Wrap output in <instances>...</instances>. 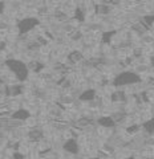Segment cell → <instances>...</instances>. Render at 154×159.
I'll list each match as a JSON object with an SVG mask.
<instances>
[{"label":"cell","instance_id":"7a4b0ae2","mask_svg":"<svg viewBox=\"0 0 154 159\" xmlns=\"http://www.w3.org/2000/svg\"><path fill=\"white\" fill-rule=\"evenodd\" d=\"M39 25V20L36 17H24L21 19L20 21H19L17 24V29H19V32L20 33H28V32H31L33 28H36Z\"/></svg>","mask_w":154,"mask_h":159},{"label":"cell","instance_id":"6da1fadb","mask_svg":"<svg viewBox=\"0 0 154 159\" xmlns=\"http://www.w3.org/2000/svg\"><path fill=\"white\" fill-rule=\"evenodd\" d=\"M6 65L8 66V69L11 70L16 80L19 81H26L28 78V68H27V64L20 61V60H15V58H9L7 60Z\"/></svg>","mask_w":154,"mask_h":159},{"label":"cell","instance_id":"52a82bcc","mask_svg":"<svg viewBox=\"0 0 154 159\" xmlns=\"http://www.w3.org/2000/svg\"><path fill=\"white\" fill-rule=\"evenodd\" d=\"M4 9H6V3H4L3 0H0V13H3Z\"/></svg>","mask_w":154,"mask_h":159},{"label":"cell","instance_id":"277c9868","mask_svg":"<svg viewBox=\"0 0 154 159\" xmlns=\"http://www.w3.org/2000/svg\"><path fill=\"white\" fill-rule=\"evenodd\" d=\"M31 111L28 110V109H23V107H19L16 110H13V113H11V117L13 121L16 122H27L29 118H31Z\"/></svg>","mask_w":154,"mask_h":159},{"label":"cell","instance_id":"8992f818","mask_svg":"<svg viewBox=\"0 0 154 159\" xmlns=\"http://www.w3.org/2000/svg\"><path fill=\"white\" fill-rule=\"evenodd\" d=\"M13 159H26V155L21 154L20 151H16V152H13Z\"/></svg>","mask_w":154,"mask_h":159},{"label":"cell","instance_id":"3957f363","mask_svg":"<svg viewBox=\"0 0 154 159\" xmlns=\"http://www.w3.org/2000/svg\"><path fill=\"white\" fill-rule=\"evenodd\" d=\"M63 150L65 151V154H69V155L74 157L80 152V143H78V141L74 138L65 139V141L63 142Z\"/></svg>","mask_w":154,"mask_h":159},{"label":"cell","instance_id":"5b68a950","mask_svg":"<svg viewBox=\"0 0 154 159\" xmlns=\"http://www.w3.org/2000/svg\"><path fill=\"white\" fill-rule=\"evenodd\" d=\"M97 125L104 129H113L116 127V122L110 116H102L97 119Z\"/></svg>","mask_w":154,"mask_h":159}]
</instances>
